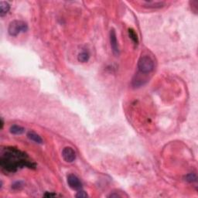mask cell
Instances as JSON below:
<instances>
[{"mask_svg": "<svg viewBox=\"0 0 198 198\" xmlns=\"http://www.w3.org/2000/svg\"><path fill=\"white\" fill-rule=\"evenodd\" d=\"M0 166L2 170L9 173H15L22 167L36 168V164L29 158L27 154L14 147H7L2 150Z\"/></svg>", "mask_w": 198, "mask_h": 198, "instance_id": "6da1fadb", "label": "cell"}, {"mask_svg": "<svg viewBox=\"0 0 198 198\" xmlns=\"http://www.w3.org/2000/svg\"><path fill=\"white\" fill-rule=\"evenodd\" d=\"M138 69L142 74H149L154 69V61L150 57L142 56L138 61Z\"/></svg>", "mask_w": 198, "mask_h": 198, "instance_id": "7a4b0ae2", "label": "cell"}, {"mask_svg": "<svg viewBox=\"0 0 198 198\" xmlns=\"http://www.w3.org/2000/svg\"><path fill=\"white\" fill-rule=\"evenodd\" d=\"M28 30V26L25 22L21 20H14L10 22L8 29L9 35L17 37L21 33H25Z\"/></svg>", "mask_w": 198, "mask_h": 198, "instance_id": "3957f363", "label": "cell"}, {"mask_svg": "<svg viewBox=\"0 0 198 198\" xmlns=\"http://www.w3.org/2000/svg\"><path fill=\"white\" fill-rule=\"evenodd\" d=\"M67 183L70 187L75 191L82 190V183L79 178L74 174H69L67 176Z\"/></svg>", "mask_w": 198, "mask_h": 198, "instance_id": "277c9868", "label": "cell"}, {"mask_svg": "<svg viewBox=\"0 0 198 198\" xmlns=\"http://www.w3.org/2000/svg\"><path fill=\"white\" fill-rule=\"evenodd\" d=\"M109 38H110V43H111V47L113 53L116 56H118L120 53L119 47H118V40H117V36L116 33L114 29H111L109 33Z\"/></svg>", "mask_w": 198, "mask_h": 198, "instance_id": "5b68a950", "label": "cell"}, {"mask_svg": "<svg viewBox=\"0 0 198 198\" xmlns=\"http://www.w3.org/2000/svg\"><path fill=\"white\" fill-rule=\"evenodd\" d=\"M62 156L67 163H72L76 159V152L73 148L67 146L63 149Z\"/></svg>", "mask_w": 198, "mask_h": 198, "instance_id": "8992f818", "label": "cell"}, {"mask_svg": "<svg viewBox=\"0 0 198 198\" xmlns=\"http://www.w3.org/2000/svg\"><path fill=\"white\" fill-rule=\"evenodd\" d=\"M10 9V6L7 2H0V17H3L9 12Z\"/></svg>", "mask_w": 198, "mask_h": 198, "instance_id": "52a82bcc", "label": "cell"}, {"mask_svg": "<svg viewBox=\"0 0 198 198\" xmlns=\"http://www.w3.org/2000/svg\"><path fill=\"white\" fill-rule=\"evenodd\" d=\"M27 136H28V138L30 140L36 142V143L43 144V139H42V138L37 133L34 132L33 131H30V132L27 133Z\"/></svg>", "mask_w": 198, "mask_h": 198, "instance_id": "ba28073f", "label": "cell"}, {"mask_svg": "<svg viewBox=\"0 0 198 198\" xmlns=\"http://www.w3.org/2000/svg\"><path fill=\"white\" fill-rule=\"evenodd\" d=\"M9 132L13 135H21L25 132V129L18 125H12L9 129Z\"/></svg>", "mask_w": 198, "mask_h": 198, "instance_id": "9c48e42d", "label": "cell"}, {"mask_svg": "<svg viewBox=\"0 0 198 198\" xmlns=\"http://www.w3.org/2000/svg\"><path fill=\"white\" fill-rule=\"evenodd\" d=\"M89 58H90V54H89L88 52L83 51L81 53H79L77 59H78V61H80V62L85 63V62H87V61H88Z\"/></svg>", "mask_w": 198, "mask_h": 198, "instance_id": "30bf717a", "label": "cell"}, {"mask_svg": "<svg viewBox=\"0 0 198 198\" xmlns=\"http://www.w3.org/2000/svg\"><path fill=\"white\" fill-rule=\"evenodd\" d=\"M129 37H130L131 40L134 42L135 44L136 45L139 44V38H138V35L133 29H129Z\"/></svg>", "mask_w": 198, "mask_h": 198, "instance_id": "8fae6325", "label": "cell"}, {"mask_svg": "<svg viewBox=\"0 0 198 198\" xmlns=\"http://www.w3.org/2000/svg\"><path fill=\"white\" fill-rule=\"evenodd\" d=\"M185 181L189 182V183H197V175L195 173H189L185 176Z\"/></svg>", "mask_w": 198, "mask_h": 198, "instance_id": "7c38bea8", "label": "cell"}, {"mask_svg": "<svg viewBox=\"0 0 198 198\" xmlns=\"http://www.w3.org/2000/svg\"><path fill=\"white\" fill-rule=\"evenodd\" d=\"M22 185H23L22 184V182L17 181V182H16L15 183H13V185H12V187L13 188L14 190H19V189H20L21 187H22Z\"/></svg>", "mask_w": 198, "mask_h": 198, "instance_id": "4fadbf2b", "label": "cell"}, {"mask_svg": "<svg viewBox=\"0 0 198 198\" xmlns=\"http://www.w3.org/2000/svg\"><path fill=\"white\" fill-rule=\"evenodd\" d=\"M76 197H87V194L85 191H82V190H80L78 191L77 194H76Z\"/></svg>", "mask_w": 198, "mask_h": 198, "instance_id": "5bb4252c", "label": "cell"}, {"mask_svg": "<svg viewBox=\"0 0 198 198\" xmlns=\"http://www.w3.org/2000/svg\"><path fill=\"white\" fill-rule=\"evenodd\" d=\"M146 4H147V6H149L148 7L150 8L151 6H151V4H153V2H147ZM154 4H155V6H152V8H160V7H162V6L163 5V3H161V2H155Z\"/></svg>", "mask_w": 198, "mask_h": 198, "instance_id": "9a60e30c", "label": "cell"}, {"mask_svg": "<svg viewBox=\"0 0 198 198\" xmlns=\"http://www.w3.org/2000/svg\"><path fill=\"white\" fill-rule=\"evenodd\" d=\"M44 197H56V194H50V193H46L44 194Z\"/></svg>", "mask_w": 198, "mask_h": 198, "instance_id": "2e32d148", "label": "cell"}, {"mask_svg": "<svg viewBox=\"0 0 198 198\" xmlns=\"http://www.w3.org/2000/svg\"><path fill=\"white\" fill-rule=\"evenodd\" d=\"M3 126H4V121H3L2 118H1V129H3Z\"/></svg>", "mask_w": 198, "mask_h": 198, "instance_id": "e0dca14e", "label": "cell"}]
</instances>
